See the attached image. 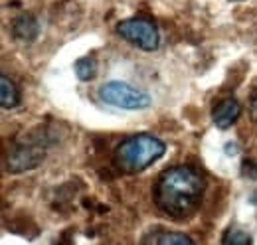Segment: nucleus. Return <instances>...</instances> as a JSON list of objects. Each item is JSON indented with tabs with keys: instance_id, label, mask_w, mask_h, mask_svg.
I'll return each mask as SVG.
<instances>
[{
	"instance_id": "nucleus-8",
	"label": "nucleus",
	"mask_w": 257,
	"mask_h": 245,
	"mask_svg": "<svg viewBox=\"0 0 257 245\" xmlns=\"http://www.w3.org/2000/svg\"><path fill=\"white\" fill-rule=\"evenodd\" d=\"M143 243H153V245H184L194 243V239L186 233L180 231H153L151 235H147L143 239Z\"/></svg>"
},
{
	"instance_id": "nucleus-10",
	"label": "nucleus",
	"mask_w": 257,
	"mask_h": 245,
	"mask_svg": "<svg viewBox=\"0 0 257 245\" xmlns=\"http://www.w3.org/2000/svg\"><path fill=\"white\" fill-rule=\"evenodd\" d=\"M73 69L79 81H91L97 75V61L93 58H79L73 63Z\"/></svg>"
},
{
	"instance_id": "nucleus-1",
	"label": "nucleus",
	"mask_w": 257,
	"mask_h": 245,
	"mask_svg": "<svg viewBox=\"0 0 257 245\" xmlns=\"http://www.w3.org/2000/svg\"><path fill=\"white\" fill-rule=\"evenodd\" d=\"M206 192V178L192 166H172L155 184L153 198L157 208L172 219H184L200 208Z\"/></svg>"
},
{
	"instance_id": "nucleus-4",
	"label": "nucleus",
	"mask_w": 257,
	"mask_h": 245,
	"mask_svg": "<svg viewBox=\"0 0 257 245\" xmlns=\"http://www.w3.org/2000/svg\"><path fill=\"white\" fill-rule=\"evenodd\" d=\"M117 34L143 52H155L161 46V32L147 18H127L119 22Z\"/></svg>"
},
{
	"instance_id": "nucleus-5",
	"label": "nucleus",
	"mask_w": 257,
	"mask_h": 245,
	"mask_svg": "<svg viewBox=\"0 0 257 245\" xmlns=\"http://www.w3.org/2000/svg\"><path fill=\"white\" fill-rule=\"evenodd\" d=\"M44 156H46V149L42 147V143H36V141L18 143L6 156V166L14 174L26 172V170H34L36 166H40Z\"/></svg>"
},
{
	"instance_id": "nucleus-11",
	"label": "nucleus",
	"mask_w": 257,
	"mask_h": 245,
	"mask_svg": "<svg viewBox=\"0 0 257 245\" xmlns=\"http://www.w3.org/2000/svg\"><path fill=\"white\" fill-rule=\"evenodd\" d=\"M251 241H253L251 235L247 231L239 229V227H229L225 231V235L222 237V243L224 245H247L251 243Z\"/></svg>"
},
{
	"instance_id": "nucleus-3",
	"label": "nucleus",
	"mask_w": 257,
	"mask_h": 245,
	"mask_svg": "<svg viewBox=\"0 0 257 245\" xmlns=\"http://www.w3.org/2000/svg\"><path fill=\"white\" fill-rule=\"evenodd\" d=\"M99 99L111 107L125 111H143L151 107V95L143 89H137L125 81H107L99 87Z\"/></svg>"
},
{
	"instance_id": "nucleus-7",
	"label": "nucleus",
	"mask_w": 257,
	"mask_h": 245,
	"mask_svg": "<svg viewBox=\"0 0 257 245\" xmlns=\"http://www.w3.org/2000/svg\"><path fill=\"white\" fill-rule=\"evenodd\" d=\"M38 32H40V24L32 14H20L12 22V34L22 42H34L38 38Z\"/></svg>"
},
{
	"instance_id": "nucleus-12",
	"label": "nucleus",
	"mask_w": 257,
	"mask_h": 245,
	"mask_svg": "<svg viewBox=\"0 0 257 245\" xmlns=\"http://www.w3.org/2000/svg\"><path fill=\"white\" fill-rule=\"evenodd\" d=\"M251 113H253V117L257 119V97H253V101H251Z\"/></svg>"
},
{
	"instance_id": "nucleus-6",
	"label": "nucleus",
	"mask_w": 257,
	"mask_h": 245,
	"mask_svg": "<svg viewBox=\"0 0 257 245\" xmlns=\"http://www.w3.org/2000/svg\"><path fill=\"white\" fill-rule=\"evenodd\" d=\"M239 115H241V105H239V101L237 99H233V97H227L224 101H220L216 107H214V111H212V121L214 125L218 127V129H229L233 122L239 119Z\"/></svg>"
},
{
	"instance_id": "nucleus-9",
	"label": "nucleus",
	"mask_w": 257,
	"mask_h": 245,
	"mask_svg": "<svg viewBox=\"0 0 257 245\" xmlns=\"http://www.w3.org/2000/svg\"><path fill=\"white\" fill-rule=\"evenodd\" d=\"M0 105L4 109H14L20 105V91L8 75H0Z\"/></svg>"
},
{
	"instance_id": "nucleus-13",
	"label": "nucleus",
	"mask_w": 257,
	"mask_h": 245,
	"mask_svg": "<svg viewBox=\"0 0 257 245\" xmlns=\"http://www.w3.org/2000/svg\"><path fill=\"white\" fill-rule=\"evenodd\" d=\"M231 2H241V0H231Z\"/></svg>"
},
{
	"instance_id": "nucleus-2",
	"label": "nucleus",
	"mask_w": 257,
	"mask_h": 245,
	"mask_svg": "<svg viewBox=\"0 0 257 245\" xmlns=\"http://www.w3.org/2000/svg\"><path fill=\"white\" fill-rule=\"evenodd\" d=\"M164 153H166V145L159 137L149 133H139L119 143V147L113 153V162L121 172L137 174L153 166L157 160H161Z\"/></svg>"
}]
</instances>
